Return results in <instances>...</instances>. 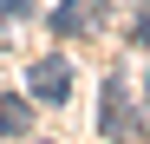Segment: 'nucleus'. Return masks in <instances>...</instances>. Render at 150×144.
<instances>
[{"label":"nucleus","mask_w":150,"mask_h":144,"mask_svg":"<svg viewBox=\"0 0 150 144\" xmlns=\"http://www.w3.org/2000/svg\"><path fill=\"white\" fill-rule=\"evenodd\" d=\"M144 105H150V79H144Z\"/></svg>","instance_id":"7"},{"label":"nucleus","mask_w":150,"mask_h":144,"mask_svg":"<svg viewBox=\"0 0 150 144\" xmlns=\"http://www.w3.org/2000/svg\"><path fill=\"white\" fill-rule=\"evenodd\" d=\"M98 131H105V138H137L144 131V111L131 105V92H124L117 72L105 79V98H98Z\"/></svg>","instance_id":"1"},{"label":"nucleus","mask_w":150,"mask_h":144,"mask_svg":"<svg viewBox=\"0 0 150 144\" xmlns=\"http://www.w3.org/2000/svg\"><path fill=\"white\" fill-rule=\"evenodd\" d=\"M131 39H137V46H150V0L137 7V26H131Z\"/></svg>","instance_id":"5"},{"label":"nucleus","mask_w":150,"mask_h":144,"mask_svg":"<svg viewBox=\"0 0 150 144\" xmlns=\"http://www.w3.org/2000/svg\"><path fill=\"white\" fill-rule=\"evenodd\" d=\"M33 13V0H0V20H26Z\"/></svg>","instance_id":"6"},{"label":"nucleus","mask_w":150,"mask_h":144,"mask_svg":"<svg viewBox=\"0 0 150 144\" xmlns=\"http://www.w3.org/2000/svg\"><path fill=\"white\" fill-rule=\"evenodd\" d=\"M26 92H33V105H65L72 98V59H39L33 72H26Z\"/></svg>","instance_id":"3"},{"label":"nucleus","mask_w":150,"mask_h":144,"mask_svg":"<svg viewBox=\"0 0 150 144\" xmlns=\"http://www.w3.org/2000/svg\"><path fill=\"white\" fill-rule=\"evenodd\" d=\"M111 7H117V0H59V7H52V33L85 39V33L105 26V13H111Z\"/></svg>","instance_id":"2"},{"label":"nucleus","mask_w":150,"mask_h":144,"mask_svg":"<svg viewBox=\"0 0 150 144\" xmlns=\"http://www.w3.org/2000/svg\"><path fill=\"white\" fill-rule=\"evenodd\" d=\"M33 131V98H0V138H26Z\"/></svg>","instance_id":"4"}]
</instances>
